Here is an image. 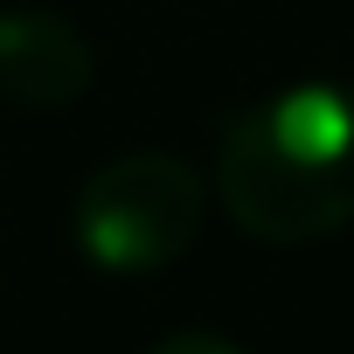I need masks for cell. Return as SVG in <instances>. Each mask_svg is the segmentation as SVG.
<instances>
[{
  "mask_svg": "<svg viewBox=\"0 0 354 354\" xmlns=\"http://www.w3.org/2000/svg\"><path fill=\"white\" fill-rule=\"evenodd\" d=\"M216 202L271 250L319 243L354 223V91L299 77L223 118Z\"/></svg>",
  "mask_w": 354,
  "mask_h": 354,
  "instance_id": "1",
  "label": "cell"
},
{
  "mask_svg": "<svg viewBox=\"0 0 354 354\" xmlns=\"http://www.w3.org/2000/svg\"><path fill=\"white\" fill-rule=\"evenodd\" d=\"M202 223H209V188L167 146L111 153L104 167L84 174L77 209H70L77 250L111 278H153L167 264H181L202 243Z\"/></svg>",
  "mask_w": 354,
  "mask_h": 354,
  "instance_id": "2",
  "label": "cell"
},
{
  "mask_svg": "<svg viewBox=\"0 0 354 354\" xmlns=\"http://www.w3.org/2000/svg\"><path fill=\"white\" fill-rule=\"evenodd\" d=\"M0 91L28 111H63L91 91V42L49 8L0 15Z\"/></svg>",
  "mask_w": 354,
  "mask_h": 354,
  "instance_id": "3",
  "label": "cell"
},
{
  "mask_svg": "<svg viewBox=\"0 0 354 354\" xmlns=\"http://www.w3.org/2000/svg\"><path fill=\"white\" fill-rule=\"evenodd\" d=\"M146 354H243V347H230V340H216V333H167V340H153Z\"/></svg>",
  "mask_w": 354,
  "mask_h": 354,
  "instance_id": "4",
  "label": "cell"
}]
</instances>
